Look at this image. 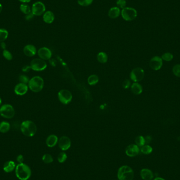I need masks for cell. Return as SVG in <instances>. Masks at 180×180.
I'll return each instance as SVG.
<instances>
[{
  "label": "cell",
  "instance_id": "obj_1",
  "mask_svg": "<svg viewBox=\"0 0 180 180\" xmlns=\"http://www.w3.org/2000/svg\"><path fill=\"white\" fill-rule=\"evenodd\" d=\"M15 174L20 180H28L31 176V170L28 165L20 163L15 167Z\"/></svg>",
  "mask_w": 180,
  "mask_h": 180
},
{
  "label": "cell",
  "instance_id": "obj_2",
  "mask_svg": "<svg viewBox=\"0 0 180 180\" xmlns=\"http://www.w3.org/2000/svg\"><path fill=\"white\" fill-rule=\"evenodd\" d=\"M21 131L26 137H33L37 133V127L33 122L26 120L21 124Z\"/></svg>",
  "mask_w": 180,
  "mask_h": 180
},
{
  "label": "cell",
  "instance_id": "obj_3",
  "mask_svg": "<svg viewBox=\"0 0 180 180\" xmlns=\"http://www.w3.org/2000/svg\"><path fill=\"white\" fill-rule=\"evenodd\" d=\"M134 176V174L132 169L128 165L122 166L117 171V178L119 180H133Z\"/></svg>",
  "mask_w": 180,
  "mask_h": 180
},
{
  "label": "cell",
  "instance_id": "obj_4",
  "mask_svg": "<svg viewBox=\"0 0 180 180\" xmlns=\"http://www.w3.org/2000/svg\"><path fill=\"white\" fill-rule=\"evenodd\" d=\"M44 84L43 79L40 76H36L29 81L28 87L32 91L39 92L43 88Z\"/></svg>",
  "mask_w": 180,
  "mask_h": 180
},
{
  "label": "cell",
  "instance_id": "obj_5",
  "mask_svg": "<svg viewBox=\"0 0 180 180\" xmlns=\"http://www.w3.org/2000/svg\"><path fill=\"white\" fill-rule=\"evenodd\" d=\"M121 14L122 18L126 21H132L137 18V12L133 7H125L122 10Z\"/></svg>",
  "mask_w": 180,
  "mask_h": 180
},
{
  "label": "cell",
  "instance_id": "obj_6",
  "mask_svg": "<svg viewBox=\"0 0 180 180\" xmlns=\"http://www.w3.org/2000/svg\"><path fill=\"white\" fill-rule=\"evenodd\" d=\"M0 115L6 119H12L15 115V110L10 104H4L0 108Z\"/></svg>",
  "mask_w": 180,
  "mask_h": 180
},
{
  "label": "cell",
  "instance_id": "obj_7",
  "mask_svg": "<svg viewBox=\"0 0 180 180\" xmlns=\"http://www.w3.org/2000/svg\"><path fill=\"white\" fill-rule=\"evenodd\" d=\"M31 69L35 71H42L46 69L47 64L46 61L41 59H34L31 61L30 64Z\"/></svg>",
  "mask_w": 180,
  "mask_h": 180
},
{
  "label": "cell",
  "instance_id": "obj_8",
  "mask_svg": "<svg viewBox=\"0 0 180 180\" xmlns=\"http://www.w3.org/2000/svg\"><path fill=\"white\" fill-rule=\"evenodd\" d=\"M144 76V71L141 67H136L132 69L130 73V78L135 82H140Z\"/></svg>",
  "mask_w": 180,
  "mask_h": 180
},
{
  "label": "cell",
  "instance_id": "obj_9",
  "mask_svg": "<svg viewBox=\"0 0 180 180\" xmlns=\"http://www.w3.org/2000/svg\"><path fill=\"white\" fill-rule=\"evenodd\" d=\"M58 98L62 103L67 104L71 101L72 95L71 93L67 90H62L59 91Z\"/></svg>",
  "mask_w": 180,
  "mask_h": 180
},
{
  "label": "cell",
  "instance_id": "obj_10",
  "mask_svg": "<svg viewBox=\"0 0 180 180\" xmlns=\"http://www.w3.org/2000/svg\"><path fill=\"white\" fill-rule=\"evenodd\" d=\"M32 13L35 16H40L46 12V6L41 2H37L33 4L31 9Z\"/></svg>",
  "mask_w": 180,
  "mask_h": 180
},
{
  "label": "cell",
  "instance_id": "obj_11",
  "mask_svg": "<svg viewBox=\"0 0 180 180\" xmlns=\"http://www.w3.org/2000/svg\"><path fill=\"white\" fill-rule=\"evenodd\" d=\"M150 66L154 71H158L161 69L163 65V60L161 57L155 56L150 60Z\"/></svg>",
  "mask_w": 180,
  "mask_h": 180
},
{
  "label": "cell",
  "instance_id": "obj_12",
  "mask_svg": "<svg viewBox=\"0 0 180 180\" xmlns=\"http://www.w3.org/2000/svg\"><path fill=\"white\" fill-rule=\"evenodd\" d=\"M59 148L63 151H66L69 149L71 146V140L66 136H63L58 141Z\"/></svg>",
  "mask_w": 180,
  "mask_h": 180
},
{
  "label": "cell",
  "instance_id": "obj_13",
  "mask_svg": "<svg viewBox=\"0 0 180 180\" xmlns=\"http://www.w3.org/2000/svg\"><path fill=\"white\" fill-rule=\"evenodd\" d=\"M38 55L40 59L43 60H48L51 59L52 57V52L51 51L46 47L40 48L37 52Z\"/></svg>",
  "mask_w": 180,
  "mask_h": 180
},
{
  "label": "cell",
  "instance_id": "obj_14",
  "mask_svg": "<svg viewBox=\"0 0 180 180\" xmlns=\"http://www.w3.org/2000/svg\"><path fill=\"white\" fill-rule=\"evenodd\" d=\"M140 149L136 144H130L126 148L125 153L129 157H134L139 154Z\"/></svg>",
  "mask_w": 180,
  "mask_h": 180
},
{
  "label": "cell",
  "instance_id": "obj_15",
  "mask_svg": "<svg viewBox=\"0 0 180 180\" xmlns=\"http://www.w3.org/2000/svg\"><path fill=\"white\" fill-rule=\"evenodd\" d=\"M28 91V86L24 83H20L15 86L14 92L17 96H24Z\"/></svg>",
  "mask_w": 180,
  "mask_h": 180
},
{
  "label": "cell",
  "instance_id": "obj_16",
  "mask_svg": "<svg viewBox=\"0 0 180 180\" xmlns=\"http://www.w3.org/2000/svg\"><path fill=\"white\" fill-rule=\"evenodd\" d=\"M23 52L27 57H33L37 53V49L33 45L28 44L24 47Z\"/></svg>",
  "mask_w": 180,
  "mask_h": 180
},
{
  "label": "cell",
  "instance_id": "obj_17",
  "mask_svg": "<svg viewBox=\"0 0 180 180\" xmlns=\"http://www.w3.org/2000/svg\"><path fill=\"white\" fill-rule=\"evenodd\" d=\"M141 178L144 180H152L154 177V174L152 171L148 169H143L140 172Z\"/></svg>",
  "mask_w": 180,
  "mask_h": 180
},
{
  "label": "cell",
  "instance_id": "obj_18",
  "mask_svg": "<svg viewBox=\"0 0 180 180\" xmlns=\"http://www.w3.org/2000/svg\"><path fill=\"white\" fill-rule=\"evenodd\" d=\"M58 141L59 140L57 135L54 134L50 135L46 139V143L48 147L53 148L57 145Z\"/></svg>",
  "mask_w": 180,
  "mask_h": 180
},
{
  "label": "cell",
  "instance_id": "obj_19",
  "mask_svg": "<svg viewBox=\"0 0 180 180\" xmlns=\"http://www.w3.org/2000/svg\"><path fill=\"white\" fill-rule=\"evenodd\" d=\"M55 19V14L51 11H46V12H45V13L43 14V19L44 22H46V23H48V24L52 23L54 21Z\"/></svg>",
  "mask_w": 180,
  "mask_h": 180
},
{
  "label": "cell",
  "instance_id": "obj_20",
  "mask_svg": "<svg viewBox=\"0 0 180 180\" xmlns=\"http://www.w3.org/2000/svg\"><path fill=\"white\" fill-rule=\"evenodd\" d=\"M121 11L120 10V9L118 7H111V9L109 10L108 15H109V17L111 19H114L119 16L121 14Z\"/></svg>",
  "mask_w": 180,
  "mask_h": 180
},
{
  "label": "cell",
  "instance_id": "obj_21",
  "mask_svg": "<svg viewBox=\"0 0 180 180\" xmlns=\"http://www.w3.org/2000/svg\"><path fill=\"white\" fill-rule=\"evenodd\" d=\"M131 88L133 93L135 95H139L142 93V92L143 91L142 87L141 86L140 84H139L137 82L134 83L132 85Z\"/></svg>",
  "mask_w": 180,
  "mask_h": 180
},
{
  "label": "cell",
  "instance_id": "obj_22",
  "mask_svg": "<svg viewBox=\"0 0 180 180\" xmlns=\"http://www.w3.org/2000/svg\"><path fill=\"white\" fill-rule=\"evenodd\" d=\"M15 167H16V165L15 163L13 161H10L5 163L3 167V170L7 173H10L11 172L13 171Z\"/></svg>",
  "mask_w": 180,
  "mask_h": 180
},
{
  "label": "cell",
  "instance_id": "obj_23",
  "mask_svg": "<svg viewBox=\"0 0 180 180\" xmlns=\"http://www.w3.org/2000/svg\"><path fill=\"white\" fill-rule=\"evenodd\" d=\"M11 128L10 124L9 122L3 121L0 123V132L5 133L7 132Z\"/></svg>",
  "mask_w": 180,
  "mask_h": 180
},
{
  "label": "cell",
  "instance_id": "obj_24",
  "mask_svg": "<svg viewBox=\"0 0 180 180\" xmlns=\"http://www.w3.org/2000/svg\"><path fill=\"white\" fill-rule=\"evenodd\" d=\"M98 61L101 63H106L108 61V57L105 52H101L97 55Z\"/></svg>",
  "mask_w": 180,
  "mask_h": 180
},
{
  "label": "cell",
  "instance_id": "obj_25",
  "mask_svg": "<svg viewBox=\"0 0 180 180\" xmlns=\"http://www.w3.org/2000/svg\"><path fill=\"white\" fill-rule=\"evenodd\" d=\"M20 10L21 11L22 13H24L26 15L32 12L30 7L25 3H23L20 5Z\"/></svg>",
  "mask_w": 180,
  "mask_h": 180
},
{
  "label": "cell",
  "instance_id": "obj_26",
  "mask_svg": "<svg viewBox=\"0 0 180 180\" xmlns=\"http://www.w3.org/2000/svg\"><path fill=\"white\" fill-rule=\"evenodd\" d=\"M9 35L8 31L4 28H0V42H3L7 39Z\"/></svg>",
  "mask_w": 180,
  "mask_h": 180
},
{
  "label": "cell",
  "instance_id": "obj_27",
  "mask_svg": "<svg viewBox=\"0 0 180 180\" xmlns=\"http://www.w3.org/2000/svg\"><path fill=\"white\" fill-rule=\"evenodd\" d=\"M99 77L96 75L93 74L89 76V78L87 79V82L90 85H93L96 84L99 82Z\"/></svg>",
  "mask_w": 180,
  "mask_h": 180
},
{
  "label": "cell",
  "instance_id": "obj_28",
  "mask_svg": "<svg viewBox=\"0 0 180 180\" xmlns=\"http://www.w3.org/2000/svg\"><path fill=\"white\" fill-rule=\"evenodd\" d=\"M135 142L137 146H138L139 147H142L143 146L145 145L146 142H145V139L143 136H138L136 137V139L135 140Z\"/></svg>",
  "mask_w": 180,
  "mask_h": 180
},
{
  "label": "cell",
  "instance_id": "obj_29",
  "mask_svg": "<svg viewBox=\"0 0 180 180\" xmlns=\"http://www.w3.org/2000/svg\"><path fill=\"white\" fill-rule=\"evenodd\" d=\"M153 149L149 145H144L141 148V151L144 154H149L151 153Z\"/></svg>",
  "mask_w": 180,
  "mask_h": 180
},
{
  "label": "cell",
  "instance_id": "obj_30",
  "mask_svg": "<svg viewBox=\"0 0 180 180\" xmlns=\"http://www.w3.org/2000/svg\"><path fill=\"white\" fill-rule=\"evenodd\" d=\"M161 58L162 59V60L167 62H170L173 59V55L170 52H166L162 55L161 56Z\"/></svg>",
  "mask_w": 180,
  "mask_h": 180
},
{
  "label": "cell",
  "instance_id": "obj_31",
  "mask_svg": "<svg viewBox=\"0 0 180 180\" xmlns=\"http://www.w3.org/2000/svg\"><path fill=\"white\" fill-rule=\"evenodd\" d=\"M42 160L43 161L44 163L46 164H50L53 161V158L51 154H44L42 157Z\"/></svg>",
  "mask_w": 180,
  "mask_h": 180
},
{
  "label": "cell",
  "instance_id": "obj_32",
  "mask_svg": "<svg viewBox=\"0 0 180 180\" xmlns=\"http://www.w3.org/2000/svg\"><path fill=\"white\" fill-rule=\"evenodd\" d=\"M67 158V155L65 152H62L60 153L58 156V161H59V163H64L66 160Z\"/></svg>",
  "mask_w": 180,
  "mask_h": 180
},
{
  "label": "cell",
  "instance_id": "obj_33",
  "mask_svg": "<svg viewBox=\"0 0 180 180\" xmlns=\"http://www.w3.org/2000/svg\"><path fill=\"white\" fill-rule=\"evenodd\" d=\"M172 72L173 73L174 75L177 77L180 78V64H177L174 65L172 68Z\"/></svg>",
  "mask_w": 180,
  "mask_h": 180
},
{
  "label": "cell",
  "instance_id": "obj_34",
  "mask_svg": "<svg viewBox=\"0 0 180 180\" xmlns=\"http://www.w3.org/2000/svg\"><path fill=\"white\" fill-rule=\"evenodd\" d=\"M93 0H78V4L82 7H87L91 4Z\"/></svg>",
  "mask_w": 180,
  "mask_h": 180
},
{
  "label": "cell",
  "instance_id": "obj_35",
  "mask_svg": "<svg viewBox=\"0 0 180 180\" xmlns=\"http://www.w3.org/2000/svg\"><path fill=\"white\" fill-rule=\"evenodd\" d=\"M3 57H4L5 59H7V60H8V61H11L13 58L11 52H9V51L7 50H4L3 51Z\"/></svg>",
  "mask_w": 180,
  "mask_h": 180
},
{
  "label": "cell",
  "instance_id": "obj_36",
  "mask_svg": "<svg viewBox=\"0 0 180 180\" xmlns=\"http://www.w3.org/2000/svg\"><path fill=\"white\" fill-rule=\"evenodd\" d=\"M117 7H118L119 8L123 9L124 7H125L126 2L125 0H117Z\"/></svg>",
  "mask_w": 180,
  "mask_h": 180
},
{
  "label": "cell",
  "instance_id": "obj_37",
  "mask_svg": "<svg viewBox=\"0 0 180 180\" xmlns=\"http://www.w3.org/2000/svg\"><path fill=\"white\" fill-rule=\"evenodd\" d=\"M19 81L20 83H24V84H27L29 82V79H28V77L26 76V75H21L19 76Z\"/></svg>",
  "mask_w": 180,
  "mask_h": 180
},
{
  "label": "cell",
  "instance_id": "obj_38",
  "mask_svg": "<svg viewBox=\"0 0 180 180\" xmlns=\"http://www.w3.org/2000/svg\"><path fill=\"white\" fill-rule=\"evenodd\" d=\"M130 81L128 79H126L122 83V86L124 89H128V87H130Z\"/></svg>",
  "mask_w": 180,
  "mask_h": 180
},
{
  "label": "cell",
  "instance_id": "obj_39",
  "mask_svg": "<svg viewBox=\"0 0 180 180\" xmlns=\"http://www.w3.org/2000/svg\"><path fill=\"white\" fill-rule=\"evenodd\" d=\"M16 159H17V162L19 163V164L23 163L24 161V157L22 155H19V156H17Z\"/></svg>",
  "mask_w": 180,
  "mask_h": 180
},
{
  "label": "cell",
  "instance_id": "obj_40",
  "mask_svg": "<svg viewBox=\"0 0 180 180\" xmlns=\"http://www.w3.org/2000/svg\"><path fill=\"white\" fill-rule=\"evenodd\" d=\"M144 139H145V142H146V144H149L152 141V137L150 136V135L146 136L144 137Z\"/></svg>",
  "mask_w": 180,
  "mask_h": 180
},
{
  "label": "cell",
  "instance_id": "obj_41",
  "mask_svg": "<svg viewBox=\"0 0 180 180\" xmlns=\"http://www.w3.org/2000/svg\"><path fill=\"white\" fill-rule=\"evenodd\" d=\"M31 69V67L30 66H28V65H25L24 66L23 68H22V71L24 72H28L29 71L30 69Z\"/></svg>",
  "mask_w": 180,
  "mask_h": 180
},
{
  "label": "cell",
  "instance_id": "obj_42",
  "mask_svg": "<svg viewBox=\"0 0 180 180\" xmlns=\"http://www.w3.org/2000/svg\"><path fill=\"white\" fill-rule=\"evenodd\" d=\"M33 17H34V15H33V13L31 12V13H30V14H27V15H26L25 19H26V20L30 21V20H31V19H32Z\"/></svg>",
  "mask_w": 180,
  "mask_h": 180
},
{
  "label": "cell",
  "instance_id": "obj_43",
  "mask_svg": "<svg viewBox=\"0 0 180 180\" xmlns=\"http://www.w3.org/2000/svg\"><path fill=\"white\" fill-rule=\"evenodd\" d=\"M1 47L3 50H5V49H6V44L4 42H1Z\"/></svg>",
  "mask_w": 180,
  "mask_h": 180
},
{
  "label": "cell",
  "instance_id": "obj_44",
  "mask_svg": "<svg viewBox=\"0 0 180 180\" xmlns=\"http://www.w3.org/2000/svg\"><path fill=\"white\" fill-rule=\"evenodd\" d=\"M19 1L23 3H26L30 2L31 0H19Z\"/></svg>",
  "mask_w": 180,
  "mask_h": 180
},
{
  "label": "cell",
  "instance_id": "obj_45",
  "mask_svg": "<svg viewBox=\"0 0 180 180\" xmlns=\"http://www.w3.org/2000/svg\"><path fill=\"white\" fill-rule=\"evenodd\" d=\"M55 60H53H53H51L50 61V63H51V64L52 65H55Z\"/></svg>",
  "mask_w": 180,
  "mask_h": 180
},
{
  "label": "cell",
  "instance_id": "obj_46",
  "mask_svg": "<svg viewBox=\"0 0 180 180\" xmlns=\"http://www.w3.org/2000/svg\"><path fill=\"white\" fill-rule=\"evenodd\" d=\"M154 180H165L163 179V178H160V177H157V178H155Z\"/></svg>",
  "mask_w": 180,
  "mask_h": 180
},
{
  "label": "cell",
  "instance_id": "obj_47",
  "mask_svg": "<svg viewBox=\"0 0 180 180\" xmlns=\"http://www.w3.org/2000/svg\"><path fill=\"white\" fill-rule=\"evenodd\" d=\"M2 9H3L2 5V4H1V3H0V13H1V12H2Z\"/></svg>",
  "mask_w": 180,
  "mask_h": 180
},
{
  "label": "cell",
  "instance_id": "obj_48",
  "mask_svg": "<svg viewBox=\"0 0 180 180\" xmlns=\"http://www.w3.org/2000/svg\"><path fill=\"white\" fill-rule=\"evenodd\" d=\"M1 103H2V100H1V98H0V105H1Z\"/></svg>",
  "mask_w": 180,
  "mask_h": 180
},
{
  "label": "cell",
  "instance_id": "obj_49",
  "mask_svg": "<svg viewBox=\"0 0 180 180\" xmlns=\"http://www.w3.org/2000/svg\"><path fill=\"white\" fill-rule=\"evenodd\" d=\"M178 140H179V141H180V137H178Z\"/></svg>",
  "mask_w": 180,
  "mask_h": 180
}]
</instances>
